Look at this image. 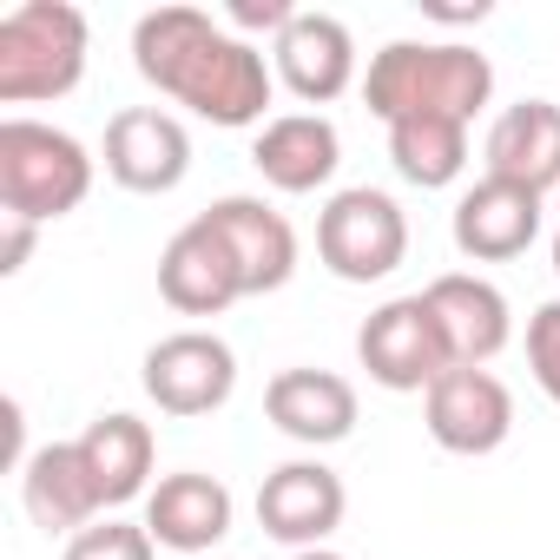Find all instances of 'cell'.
<instances>
[{
	"label": "cell",
	"mask_w": 560,
	"mask_h": 560,
	"mask_svg": "<svg viewBox=\"0 0 560 560\" xmlns=\"http://www.w3.org/2000/svg\"><path fill=\"white\" fill-rule=\"evenodd\" d=\"M357 357H363L370 383H383L396 396H416V389L429 396L435 376L455 370V357L442 343V324H435L422 291L416 298H389L383 311H370V324L357 330Z\"/></svg>",
	"instance_id": "obj_6"
},
{
	"label": "cell",
	"mask_w": 560,
	"mask_h": 560,
	"mask_svg": "<svg viewBox=\"0 0 560 560\" xmlns=\"http://www.w3.org/2000/svg\"><path fill=\"white\" fill-rule=\"evenodd\" d=\"M298 21V8H291V0H231V8H224V27L244 40V34H284Z\"/></svg>",
	"instance_id": "obj_25"
},
{
	"label": "cell",
	"mask_w": 560,
	"mask_h": 560,
	"mask_svg": "<svg viewBox=\"0 0 560 560\" xmlns=\"http://www.w3.org/2000/svg\"><path fill=\"white\" fill-rule=\"evenodd\" d=\"M93 191V152L47 119H0V211L14 218H67Z\"/></svg>",
	"instance_id": "obj_4"
},
{
	"label": "cell",
	"mask_w": 560,
	"mask_h": 560,
	"mask_svg": "<svg viewBox=\"0 0 560 560\" xmlns=\"http://www.w3.org/2000/svg\"><path fill=\"white\" fill-rule=\"evenodd\" d=\"M527 370H534L540 396L560 409V304H540L527 317Z\"/></svg>",
	"instance_id": "obj_24"
},
{
	"label": "cell",
	"mask_w": 560,
	"mask_h": 560,
	"mask_svg": "<svg viewBox=\"0 0 560 560\" xmlns=\"http://www.w3.org/2000/svg\"><path fill=\"white\" fill-rule=\"evenodd\" d=\"M159 298L178 317H224L244 298V277H237L224 237L205 218H191L185 231H172V244L159 250Z\"/></svg>",
	"instance_id": "obj_12"
},
{
	"label": "cell",
	"mask_w": 560,
	"mask_h": 560,
	"mask_svg": "<svg viewBox=\"0 0 560 560\" xmlns=\"http://www.w3.org/2000/svg\"><path fill=\"white\" fill-rule=\"evenodd\" d=\"M159 553V540H152V527L145 521H93V527H80L73 540H67V553L60 560H152Z\"/></svg>",
	"instance_id": "obj_23"
},
{
	"label": "cell",
	"mask_w": 560,
	"mask_h": 560,
	"mask_svg": "<svg viewBox=\"0 0 560 560\" xmlns=\"http://www.w3.org/2000/svg\"><path fill=\"white\" fill-rule=\"evenodd\" d=\"M291 560H343V553H330V547H304V553H291Z\"/></svg>",
	"instance_id": "obj_28"
},
{
	"label": "cell",
	"mask_w": 560,
	"mask_h": 560,
	"mask_svg": "<svg viewBox=\"0 0 560 560\" xmlns=\"http://www.w3.org/2000/svg\"><path fill=\"white\" fill-rule=\"evenodd\" d=\"M547 224V198L508 178H481L455 198V250L475 264H508L521 257Z\"/></svg>",
	"instance_id": "obj_13"
},
{
	"label": "cell",
	"mask_w": 560,
	"mask_h": 560,
	"mask_svg": "<svg viewBox=\"0 0 560 560\" xmlns=\"http://www.w3.org/2000/svg\"><path fill=\"white\" fill-rule=\"evenodd\" d=\"M488 178L527 185V191H560V106L553 100H521L488 126Z\"/></svg>",
	"instance_id": "obj_19"
},
{
	"label": "cell",
	"mask_w": 560,
	"mask_h": 560,
	"mask_svg": "<svg viewBox=\"0 0 560 560\" xmlns=\"http://www.w3.org/2000/svg\"><path fill=\"white\" fill-rule=\"evenodd\" d=\"M21 501H27L34 527H47V534H80V527L100 521L106 501H100V481H93V468H86L80 435L34 448V462L21 468Z\"/></svg>",
	"instance_id": "obj_18"
},
{
	"label": "cell",
	"mask_w": 560,
	"mask_h": 560,
	"mask_svg": "<svg viewBox=\"0 0 560 560\" xmlns=\"http://www.w3.org/2000/svg\"><path fill=\"white\" fill-rule=\"evenodd\" d=\"M494 100V67L488 54L462 40H389L370 73H363V106L383 126L402 119H475Z\"/></svg>",
	"instance_id": "obj_2"
},
{
	"label": "cell",
	"mask_w": 560,
	"mask_h": 560,
	"mask_svg": "<svg viewBox=\"0 0 560 560\" xmlns=\"http://www.w3.org/2000/svg\"><path fill=\"white\" fill-rule=\"evenodd\" d=\"M343 475L324 468V462H284V468H270L264 488H257V527L270 540H284V547H324L337 527H343Z\"/></svg>",
	"instance_id": "obj_10"
},
{
	"label": "cell",
	"mask_w": 560,
	"mask_h": 560,
	"mask_svg": "<svg viewBox=\"0 0 560 560\" xmlns=\"http://www.w3.org/2000/svg\"><path fill=\"white\" fill-rule=\"evenodd\" d=\"M389 159L409 185L442 191L468 165V126L462 119H402V126H389Z\"/></svg>",
	"instance_id": "obj_22"
},
{
	"label": "cell",
	"mask_w": 560,
	"mask_h": 560,
	"mask_svg": "<svg viewBox=\"0 0 560 560\" xmlns=\"http://www.w3.org/2000/svg\"><path fill=\"white\" fill-rule=\"evenodd\" d=\"M145 527L159 547L172 553H211L224 534H231V488L218 475H165L152 494H145Z\"/></svg>",
	"instance_id": "obj_20"
},
{
	"label": "cell",
	"mask_w": 560,
	"mask_h": 560,
	"mask_svg": "<svg viewBox=\"0 0 560 560\" xmlns=\"http://www.w3.org/2000/svg\"><path fill=\"white\" fill-rule=\"evenodd\" d=\"M422 422L448 455H494L514 435V396L494 370H448L422 396Z\"/></svg>",
	"instance_id": "obj_9"
},
{
	"label": "cell",
	"mask_w": 560,
	"mask_h": 560,
	"mask_svg": "<svg viewBox=\"0 0 560 560\" xmlns=\"http://www.w3.org/2000/svg\"><path fill=\"white\" fill-rule=\"evenodd\" d=\"M264 416L304 448H330L357 435V383L337 370H277L264 389Z\"/></svg>",
	"instance_id": "obj_16"
},
{
	"label": "cell",
	"mask_w": 560,
	"mask_h": 560,
	"mask_svg": "<svg viewBox=\"0 0 560 560\" xmlns=\"http://www.w3.org/2000/svg\"><path fill=\"white\" fill-rule=\"evenodd\" d=\"M34 218H14V211H0V277H14L27 257H34Z\"/></svg>",
	"instance_id": "obj_26"
},
{
	"label": "cell",
	"mask_w": 560,
	"mask_h": 560,
	"mask_svg": "<svg viewBox=\"0 0 560 560\" xmlns=\"http://www.w3.org/2000/svg\"><path fill=\"white\" fill-rule=\"evenodd\" d=\"M132 67L145 86H159L165 100H178L185 113L224 132L264 126V106L277 93V73L264 67V54L237 40L224 21H211L205 8H152L132 27Z\"/></svg>",
	"instance_id": "obj_1"
},
{
	"label": "cell",
	"mask_w": 560,
	"mask_h": 560,
	"mask_svg": "<svg viewBox=\"0 0 560 560\" xmlns=\"http://www.w3.org/2000/svg\"><path fill=\"white\" fill-rule=\"evenodd\" d=\"M270 60H277V80H284L304 106H330L357 80V40H350V27L337 14H317V8H298V21L277 34Z\"/></svg>",
	"instance_id": "obj_14"
},
{
	"label": "cell",
	"mask_w": 560,
	"mask_h": 560,
	"mask_svg": "<svg viewBox=\"0 0 560 560\" xmlns=\"http://www.w3.org/2000/svg\"><path fill=\"white\" fill-rule=\"evenodd\" d=\"M198 218L224 237V250H231V264H237V277H244V298L284 291L291 277H298V231H291V218L277 211V205L231 191V198H218V205L198 211Z\"/></svg>",
	"instance_id": "obj_11"
},
{
	"label": "cell",
	"mask_w": 560,
	"mask_h": 560,
	"mask_svg": "<svg viewBox=\"0 0 560 560\" xmlns=\"http://www.w3.org/2000/svg\"><path fill=\"white\" fill-rule=\"evenodd\" d=\"M422 14H429V21H448V27H462V21H488V0H475V8H442V0H422Z\"/></svg>",
	"instance_id": "obj_27"
},
{
	"label": "cell",
	"mask_w": 560,
	"mask_h": 560,
	"mask_svg": "<svg viewBox=\"0 0 560 560\" xmlns=\"http://www.w3.org/2000/svg\"><path fill=\"white\" fill-rule=\"evenodd\" d=\"M86 14L73 0H27L0 21V106L67 100L86 80Z\"/></svg>",
	"instance_id": "obj_3"
},
{
	"label": "cell",
	"mask_w": 560,
	"mask_h": 560,
	"mask_svg": "<svg viewBox=\"0 0 560 560\" xmlns=\"http://www.w3.org/2000/svg\"><path fill=\"white\" fill-rule=\"evenodd\" d=\"M237 389V357L211 330H172L145 350V396L165 416H211Z\"/></svg>",
	"instance_id": "obj_7"
},
{
	"label": "cell",
	"mask_w": 560,
	"mask_h": 560,
	"mask_svg": "<svg viewBox=\"0 0 560 560\" xmlns=\"http://www.w3.org/2000/svg\"><path fill=\"white\" fill-rule=\"evenodd\" d=\"M80 448H86V468H93V481H100V501H106V508H126V501L152 494V462H159L152 422H139V416H126V409H113V416L86 422Z\"/></svg>",
	"instance_id": "obj_21"
},
{
	"label": "cell",
	"mask_w": 560,
	"mask_h": 560,
	"mask_svg": "<svg viewBox=\"0 0 560 560\" xmlns=\"http://www.w3.org/2000/svg\"><path fill=\"white\" fill-rule=\"evenodd\" d=\"M422 298H429V311H435V324H442V343H448L455 370H488V363L508 350L514 317H508V298L488 284V277L448 270V277H435Z\"/></svg>",
	"instance_id": "obj_15"
},
{
	"label": "cell",
	"mask_w": 560,
	"mask_h": 560,
	"mask_svg": "<svg viewBox=\"0 0 560 560\" xmlns=\"http://www.w3.org/2000/svg\"><path fill=\"white\" fill-rule=\"evenodd\" d=\"M250 165L264 172V185L304 198V191H317V185L337 178V165H343V139H337V126H330L324 113H277V119L257 126Z\"/></svg>",
	"instance_id": "obj_17"
},
{
	"label": "cell",
	"mask_w": 560,
	"mask_h": 560,
	"mask_svg": "<svg viewBox=\"0 0 560 560\" xmlns=\"http://www.w3.org/2000/svg\"><path fill=\"white\" fill-rule=\"evenodd\" d=\"M317 257L330 264V277L343 284H383V277L409 257V218L389 191L376 185H350L324 205L317 218Z\"/></svg>",
	"instance_id": "obj_5"
},
{
	"label": "cell",
	"mask_w": 560,
	"mask_h": 560,
	"mask_svg": "<svg viewBox=\"0 0 560 560\" xmlns=\"http://www.w3.org/2000/svg\"><path fill=\"white\" fill-rule=\"evenodd\" d=\"M185 172H191V132L165 106H126L106 119V178L113 185L159 198V191H178Z\"/></svg>",
	"instance_id": "obj_8"
},
{
	"label": "cell",
	"mask_w": 560,
	"mask_h": 560,
	"mask_svg": "<svg viewBox=\"0 0 560 560\" xmlns=\"http://www.w3.org/2000/svg\"><path fill=\"white\" fill-rule=\"evenodd\" d=\"M553 270H560V205H553Z\"/></svg>",
	"instance_id": "obj_29"
}]
</instances>
